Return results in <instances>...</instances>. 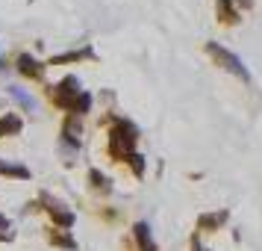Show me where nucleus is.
<instances>
[{
  "label": "nucleus",
  "mask_w": 262,
  "mask_h": 251,
  "mask_svg": "<svg viewBox=\"0 0 262 251\" xmlns=\"http://www.w3.org/2000/svg\"><path fill=\"white\" fill-rule=\"evenodd\" d=\"M9 133H21V119H18V115H6V119H0V139L9 136Z\"/></svg>",
  "instance_id": "8"
},
{
  "label": "nucleus",
  "mask_w": 262,
  "mask_h": 251,
  "mask_svg": "<svg viewBox=\"0 0 262 251\" xmlns=\"http://www.w3.org/2000/svg\"><path fill=\"white\" fill-rule=\"evenodd\" d=\"M238 3H242V6H245V9H250V3H253V0H238Z\"/></svg>",
  "instance_id": "16"
},
{
  "label": "nucleus",
  "mask_w": 262,
  "mask_h": 251,
  "mask_svg": "<svg viewBox=\"0 0 262 251\" xmlns=\"http://www.w3.org/2000/svg\"><path fill=\"white\" fill-rule=\"evenodd\" d=\"M50 242L53 245H62V248H77V242L71 237H65V234H50Z\"/></svg>",
  "instance_id": "13"
},
{
  "label": "nucleus",
  "mask_w": 262,
  "mask_h": 251,
  "mask_svg": "<svg viewBox=\"0 0 262 251\" xmlns=\"http://www.w3.org/2000/svg\"><path fill=\"white\" fill-rule=\"evenodd\" d=\"M136 239H139L142 251H156V242L150 239V227L144 225V222H139V225H136Z\"/></svg>",
  "instance_id": "4"
},
{
  "label": "nucleus",
  "mask_w": 262,
  "mask_h": 251,
  "mask_svg": "<svg viewBox=\"0 0 262 251\" xmlns=\"http://www.w3.org/2000/svg\"><path fill=\"white\" fill-rule=\"evenodd\" d=\"M77 95H80V80H77V77H65L56 89H50V98H53L59 107H71Z\"/></svg>",
  "instance_id": "3"
},
{
  "label": "nucleus",
  "mask_w": 262,
  "mask_h": 251,
  "mask_svg": "<svg viewBox=\"0 0 262 251\" xmlns=\"http://www.w3.org/2000/svg\"><path fill=\"white\" fill-rule=\"evenodd\" d=\"M127 163L133 166V171H136V175H144V163H142V157L136 154V151H133V154H127Z\"/></svg>",
  "instance_id": "14"
},
{
  "label": "nucleus",
  "mask_w": 262,
  "mask_h": 251,
  "mask_svg": "<svg viewBox=\"0 0 262 251\" xmlns=\"http://www.w3.org/2000/svg\"><path fill=\"white\" fill-rule=\"evenodd\" d=\"M0 175L27 180V178H30V168H27V166H15V163H3V160H0Z\"/></svg>",
  "instance_id": "6"
},
{
  "label": "nucleus",
  "mask_w": 262,
  "mask_h": 251,
  "mask_svg": "<svg viewBox=\"0 0 262 251\" xmlns=\"http://www.w3.org/2000/svg\"><path fill=\"white\" fill-rule=\"evenodd\" d=\"M92 180H95V186H103V189H106V178H103L100 171H92Z\"/></svg>",
  "instance_id": "15"
},
{
  "label": "nucleus",
  "mask_w": 262,
  "mask_h": 251,
  "mask_svg": "<svg viewBox=\"0 0 262 251\" xmlns=\"http://www.w3.org/2000/svg\"><path fill=\"white\" fill-rule=\"evenodd\" d=\"M136 127H133L130 121H118V127L112 130V154L115 157H127V154H133V145H136Z\"/></svg>",
  "instance_id": "2"
},
{
  "label": "nucleus",
  "mask_w": 262,
  "mask_h": 251,
  "mask_svg": "<svg viewBox=\"0 0 262 251\" xmlns=\"http://www.w3.org/2000/svg\"><path fill=\"white\" fill-rule=\"evenodd\" d=\"M9 95H12L15 101H18V104H21V107L27 109V112H30V109L36 107V104H33V98H30V95H24V92H21V89H15V86L9 89Z\"/></svg>",
  "instance_id": "11"
},
{
  "label": "nucleus",
  "mask_w": 262,
  "mask_h": 251,
  "mask_svg": "<svg viewBox=\"0 0 262 251\" xmlns=\"http://www.w3.org/2000/svg\"><path fill=\"white\" fill-rule=\"evenodd\" d=\"M218 9H221V18H224L227 24H233L238 15L233 12V6H230V0H218Z\"/></svg>",
  "instance_id": "12"
},
{
  "label": "nucleus",
  "mask_w": 262,
  "mask_h": 251,
  "mask_svg": "<svg viewBox=\"0 0 262 251\" xmlns=\"http://www.w3.org/2000/svg\"><path fill=\"white\" fill-rule=\"evenodd\" d=\"M18 68H21V74H27V77H41V74H45V68H41L33 56H21V60H18Z\"/></svg>",
  "instance_id": "5"
},
{
  "label": "nucleus",
  "mask_w": 262,
  "mask_h": 251,
  "mask_svg": "<svg viewBox=\"0 0 262 251\" xmlns=\"http://www.w3.org/2000/svg\"><path fill=\"white\" fill-rule=\"evenodd\" d=\"M89 107H92V95L89 92H80V98H74V104H71L74 112H89Z\"/></svg>",
  "instance_id": "9"
},
{
  "label": "nucleus",
  "mask_w": 262,
  "mask_h": 251,
  "mask_svg": "<svg viewBox=\"0 0 262 251\" xmlns=\"http://www.w3.org/2000/svg\"><path fill=\"white\" fill-rule=\"evenodd\" d=\"M206 50L212 53V60L218 62L221 68H227V71H233V74H236V77H242L245 83H248V80H250L248 68L242 65V60H238L236 53H230V50H224V48H221V45H215V42H209V45H206Z\"/></svg>",
  "instance_id": "1"
},
{
  "label": "nucleus",
  "mask_w": 262,
  "mask_h": 251,
  "mask_svg": "<svg viewBox=\"0 0 262 251\" xmlns=\"http://www.w3.org/2000/svg\"><path fill=\"white\" fill-rule=\"evenodd\" d=\"M50 213H53V222H59L62 227H71L74 225V216L65 213V210H59V207H50Z\"/></svg>",
  "instance_id": "10"
},
{
  "label": "nucleus",
  "mask_w": 262,
  "mask_h": 251,
  "mask_svg": "<svg viewBox=\"0 0 262 251\" xmlns=\"http://www.w3.org/2000/svg\"><path fill=\"white\" fill-rule=\"evenodd\" d=\"M227 222V213L221 210V213H203L201 219H198V225L206 230V227H218V225H224Z\"/></svg>",
  "instance_id": "7"
}]
</instances>
